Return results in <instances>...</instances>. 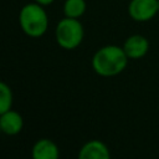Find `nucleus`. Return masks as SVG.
Here are the masks:
<instances>
[{
  "instance_id": "obj_1",
  "label": "nucleus",
  "mask_w": 159,
  "mask_h": 159,
  "mask_svg": "<svg viewBox=\"0 0 159 159\" xmlns=\"http://www.w3.org/2000/svg\"><path fill=\"white\" fill-rule=\"evenodd\" d=\"M128 56L122 46L104 45L92 56V68L101 77H114L122 73L128 65Z\"/></svg>"
},
{
  "instance_id": "obj_2",
  "label": "nucleus",
  "mask_w": 159,
  "mask_h": 159,
  "mask_svg": "<svg viewBox=\"0 0 159 159\" xmlns=\"http://www.w3.org/2000/svg\"><path fill=\"white\" fill-rule=\"evenodd\" d=\"M19 25L29 37L39 39L43 36L48 29V15L45 6L35 1L25 4L19 12Z\"/></svg>"
},
{
  "instance_id": "obj_3",
  "label": "nucleus",
  "mask_w": 159,
  "mask_h": 159,
  "mask_svg": "<svg viewBox=\"0 0 159 159\" xmlns=\"http://www.w3.org/2000/svg\"><path fill=\"white\" fill-rule=\"evenodd\" d=\"M84 37V29L80 19L62 17L55 27V40L56 43L63 50L77 48Z\"/></svg>"
},
{
  "instance_id": "obj_4",
  "label": "nucleus",
  "mask_w": 159,
  "mask_h": 159,
  "mask_svg": "<svg viewBox=\"0 0 159 159\" xmlns=\"http://www.w3.org/2000/svg\"><path fill=\"white\" fill-rule=\"evenodd\" d=\"M158 12V0H130L128 4V15L137 22L150 21Z\"/></svg>"
},
{
  "instance_id": "obj_5",
  "label": "nucleus",
  "mask_w": 159,
  "mask_h": 159,
  "mask_svg": "<svg viewBox=\"0 0 159 159\" xmlns=\"http://www.w3.org/2000/svg\"><path fill=\"white\" fill-rule=\"evenodd\" d=\"M122 47L129 60H139V58H143L148 53L149 40L143 35L134 34L125 39Z\"/></svg>"
},
{
  "instance_id": "obj_6",
  "label": "nucleus",
  "mask_w": 159,
  "mask_h": 159,
  "mask_svg": "<svg viewBox=\"0 0 159 159\" xmlns=\"http://www.w3.org/2000/svg\"><path fill=\"white\" fill-rule=\"evenodd\" d=\"M24 128V118L12 108L0 113V129L6 135H16Z\"/></svg>"
},
{
  "instance_id": "obj_7",
  "label": "nucleus",
  "mask_w": 159,
  "mask_h": 159,
  "mask_svg": "<svg viewBox=\"0 0 159 159\" xmlns=\"http://www.w3.org/2000/svg\"><path fill=\"white\" fill-rule=\"evenodd\" d=\"M109 157V148L99 139H92L86 142L78 152L80 159H108Z\"/></svg>"
},
{
  "instance_id": "obj_8",
  "label": "nucleus",
  "mask_w": 159,
  "mask_h": 159,
  "mask_svg": "<svg viewBox=\"0 0 159 159\" xmlns=\"http://www.w3.org/2000/svg\"><path fill=\"white\" fill-rule=\"evenodd\" d=\"M31 155L34 159H57L60 157V149L53 140L40 138L34 143Z\"/></svg>"
},
{
  "instance_id": "obj_9",
  "label": "nucleus",
  "mask_w": 159,
  "mask_h": 159,
  "mask_svg": "<svg viewBox=\"0 0 159 159\" xmlns=\"http://www.w3.org/2000/svg\"><path fill=\"white\" fill-rule=\"evenodd\" d=\"M62 10L65 16L80 19L87 10V2L86 0H65Z\"/></svg>"
},
{
  "instance_id": "obj_10",
  "label": "nucleus",
  "mask_w": 159,
  "mask_h": 159,
  "mask_svg": "<svg viewBox=\"0 0 159 159\" xmlns=\"http://www.w3.org/2000/svg\"><path fill=\"white\" fill-rule=\"evenodd\" d=\"M14 94L11 87L6 82H0V113L12 108Z\"/></svg>"
},
{
  "instance_id": "obj_11",
  "label": "nucleus",
  "mask_w": 159,
  "mask_h": 159,
  "mask_svg": "<svg viewBox=\"0 0 159 159\" xmlns=\"http://www.w3.org/2000/svg\"><path fill=\"white\" fill-rule=\"evenodd\" d=\"M34 1L40 4V5H42V6H47V5H51L55 0H34Z\"/></svg>"
},
{
  "instance_id": "obj_12",
  "label": "nucleus",
  "mask_w": 159,
  "mask_h": 159,
  "mask_svg": "<svg viewBox=\"0 0 159 159\" xmlns=\"http://www.w3.org/2000/svg\"><path fill=\"white\" fill-rule=\"evenodd\" d=\"M158 9H159V0H158Z\"/></svg>"
}]
</instances>
